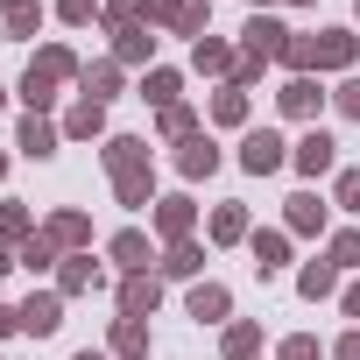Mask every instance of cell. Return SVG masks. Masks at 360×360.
Masks as SVG:
<instances>
[{
    "mask_svg": "<svg viewBox=\"0 0 360 360\" xmlns=\"http://www.w3.org/2000/svg\"><path fill=\"white\" fill-rule=\"evenodd\" d=\"M262 8H276V0H255V15H262Z\"/></svg>",
    "mask_w": 360,
    "mask_h": 360,
    "instance_id": "ee69618b",
    "label": "cell"
},
{
    "mask_svg": "<svg viewBox=\"0 0 360 360\" xmlns=\"http://www.w3.org/2000/svg\"><path fill=\"white\" fill-rule=\"evenodd\" d=\"M212 240H219V248L248 240V212H240V205H219V212H212Z\"/></svg>",
    "mask_w": 360,
    "mask_h": 360,
    "instance_id": "cb8c5ba5",
    "label": "cell"
},
{
    "mask_svg": "<svg viewBox=\"0 0 360 360\" xmlns=\"http://www.w3.org/2000/svg\"><path fill=\"white\" fill-rule=\"evenodd\" d=\"M191 64H198V71H226V78H233V57H226V43H219V36H198V43H191Z\"/></svg>",
    "mask_w": 360,
    "mask_h": 360,
    "instance_id": "603a6c76",
    "label": "cell"
},
{
    "mask_svg": "<svg viewBox=\"0 0 360 360\" xmlns=\"http://www.w3.org/2000/svg\"><path fill=\"white\" fill-rule=\"evenodd\" d=\"M346 318H360V283H353V290H346Z\"/></svg>",
    "mask_w": 360,
    "mask_h": 360,
    "instance_id": "b9f144b4",
    "label": "cell"
},
{
    "mask_svg": "<svg viewBox=\"0 0 360 360\" xmlns=\"http://www.w3.org/2000/svg\"><path fill=\"white\" fill-rule=\"evenodd\" d=\"M297 290H304V297L318 304V297H332V290H339V269H332V262H311V269L297 276Z\"/></svg>",
    "mask_w": 360,
    "mask_h": 360,
    "instance_id": "484cf974",
    "label": "cell"
},
{
    "mask_svg": "<svg viewBox=\"0 0 360 360\" xmlns=\"http://www.w3.org/2000/svg\"><path fill=\"white\" fill-rule=\"evenodd\" d=\"M148 50H155V29L134 8H113V64H148Z\"/></svg>",
    "mask_w": 360,
    "mask_h": 360,
    "instance_id": "277c9868",
    "label": "cell"
},
{
    "mask_svg": "<svg viewBox=\"0 0 360 360\" xmlns=\"http://www.w3.org/2000/svg\"><path fill=\"white\" fill-rule=\"evenodd\" d=\"M212 120H219V127H240V120H248V92H240V85H226V92L212 99Z\"/></svg>",
    "mask_w": 360,
    "mask_h": 360,
    "instance_id": "83f0119b",
    "label": "cell"
},
{
    "mask_svg": "<svg viewBox=\"0 0 360 360\" xmlns=\"http://www.w3.org/2000/svg\"><path fill=\"white\" fill-rule=\"evenodd\" d=\"M191 219H198L191 198H155V233H169V248H176V240H191Z\"/></svg>",
    "mask_w": 360,
    "mask_h": 360,
    "instance_id": "9c48e42d",
    "label": "cell"
},
{
    "mask_svg": "<svg viewBox=\"0 0 360 360\" xmlns=\"http://www.w3.org/2000/svg\"><path fill=\"white\" fill-rule=\"evenodd\" d=\"M134 15H141V22H148V29H155V22H162V29H169V22H176V15H184V0H141V8H134Z\"/></svg>",
    "mask_w": 360,
    "mask_h": 360,
    "instance_id": "d590c367",
    "label": "cell"
},
{
    "mask_svg": "<svg viewBox=\"0 0 360 360\" xmlns=\"http://www.w3.org/2000/svg\"><path fill=\"white\" fill-rule=\"evenodd\" d=\"M226 311H233L226 283H198V290H191V318H198V325H212V318H226Z\"/></svg>",
    "mask_w": 360,
    "mask_h": 360,
    "instance_id": "d6986e66",
    "label": "cell"
},
{
    "mask_svg": "<svg viewBox=\"0 0 360 360\" xmlns=\"http://www.w3.org/2000/svg\"><path fill=\"white\" fill-rule=\"evenodd\" d=\"M332 353H339V360H360V325H353V332H346V339H339Z\"/></svg>",
    "mask_w": 360,
    "mask_h": 360,
    "instance_id": "60d3db41",
    "label": "cell"
},
{
    "mask_svg": "<svg viewBox=\"0 0 360 360\" xmlns=\"http://www.w3.org/2000/svg\"><path fill=\"white\" fill-rule=\"evenodd\" d=\"M205 8H212V0H184V15L169 22V36H205Z\"/></svg>",
    "mask_w": 360,
    "mask_h": 360,
    "instance_id": "836d02e7",
    "label": "cell"
},
{
    "mask_svg": "<svg viewBox=\"0 0 360 360\" xmlns=\"http://www.w3.org/2000/svg\"><path fill=\"white\" fill-rule=\"evenodd\" d=\"M332 198H339L346 212H360V169H339V184H332Z\"/></svg>",
    "mask_w": 360,
    "mask_h": 360,
    "instance_id": "8d00e7d4",
    "label": "cell"
},
{
    "mask_svg": "<svg viewBox=\"0 0 360 360\" xmlns=\"http://www.w3.org/2000/svg\"><path fill=\"white\" fill-rule=\"evenodd\" d=\"M318 226H325L318 191H297V198H290V233H318Z\"/></svg>",
    "mask_w": 360,
    "mask_h": 360,
    "instance_id": "7402d4cb",
    "label": "cell"
},
{
    "mask_svg": "<svg viewBox=\"0 0 360 360\" xmlns=\"http://www.w3.org/2000/svg\"><path fill=\"white\" fill-rule=\"evenodd\" d=\"M64 78H85V64H78V57H71L64 43H50V50H43V57L29 64V78H22V99H29V106L43 113V106L57 99V85H64Z\"/></svg>",
    "mask_w": 360,
    "mask_h": 360,
    "instance_id": "3957f363",
    "label": "cell"
},
{
    "mask_svg": "<svg viewBox=\"0 0 360 360\" xmlns=\"http://www.w3.org/2000/svg\"><path fill=\"white\" fill-rule=\"evenodd\" d=\"M141 99H155V106H176V71H148V78H141Z\"/></svg>",
    "mask_w": 360,
    "mask_h": 360,
    "instance_id": "d6a6232c",
    "label": "cell"
},
{
    "mask_svg": "<svg viewBox=\"0 0 360 360\" xmlns=\"http://www.w3.org/2000/svg\"><path fill=\"white\" fill-rule=\"evenodd\" d=\"M276 360H318V339H311V332H290V339H283V353H276Z\"/></svg>",
    "mask_w": 360,
    "mask_h": 360,
    "instance_id": "74e56055",
    "label": "cell"
},
{
    "mask_svg": "<svg viewBox=\"0 0 360 360\" xmlns=\"http://www.w3.org/2000/svg\"><path fill=\"white\" fill-rule=\"evenodd\" d=\"M283 162H290L283 134H276V127H248V141H240V169H248V176H269V169H283Z\"/></svg>",
    "mask_w": 360,
    "mask_h": 360,
    "instance_id": "5b68a950",
    "label": "cell"
},
{
    "mask_svg": "<svg viewBox=\"0 0 360 360\" xmlns=\"http://www.w3.org/2000/svg\"><path fill=\"white\" fill-rule=\"evenodd\" d=\"M290 162H297L304 176H332V162H339V141H332L325 127H311V134H304V141L290 148Z\"/></svg>",
    "mask_w": 360,
    "mask_h": 360,
    "instance_id": "8992f818",
    "label": "cell"
},
{
    "mask_svg": "<svg viewBox=\"0 0 360 360\" xmlns=\"http://www.w3.org/2000/svg\"><path fill=\"white\" fill-rule=\"evenodd\" d=\"M57 15H64V22H71V29H85V22H92V15H99V0H57Z\"/></svg>",
    "mask_w": 360,
    "mask_h": 360,
    "instance_id": "f35d334b",
    "label": "cell"
},
{
    "mask_svg": "<svg viewBox=\"0 0 360 360\" xmlns=\"http://www.w3.org/2000/svg\"><path fill=\"white\" fill-rule=\"evenodd\" d=\"M43 233H50L57 248H92V219H85V212H57Z\"/></svg>",
    "mask_w": 360,
    "mask_h": 360,
    "instance_id": "e0dca14e",
    "label": "cell"
},
{
    "mask_svg": "<svg viewBox=\"0 0 360 360\" xmlns=\"http://www.w3.org/2000/svg\"><path fill=\"white\" fill-rule=\"evenodd\" d=\"M15 318H22V332H29V339H50V332L64 325V297H57V290H36Z\"/></svg>",
    "mask_w": 360,
    "mask_h": 360,
    "instance_id": "52a82bcc",
    "label": "cell"
},
{
    "mask_svg": "<svg viewBox=\"0 0 360 360\" xmlns=\"http://www.w3.org/2000/svg\"><path fill=\"white\" fill-rule=\"evenodd\" d=\"M71 360H106V353H92V346H85V353H71Z\"/></svg>",
    "mask_w": 360,
    "mask_h": 360,
    "instance_id": "7bdbcfd3",
    "label": "cell"
},
{
    "mask_svg": "<svg viewBox=\"0 0 360 360\" xmlns=\"http://www.w3.org/2000/svg\"><path fill=\"white\" fill-rule=\"evenodd\" d=\"M113 353H120V360H141V353H148V325H141V318H113Z\"/></svg>",
    "mask_w": 360,
    "mask_h": 360,
    "instance_id": "ffe728a7",
    "label": "cell"
},
{
    "mask_svg": "<svg viewBox=\"0 0 360 360\" xmlns=\"http://www.w3.org/2000/svg\"><path fill=\"white\" fill-rule=\"evenodd\" d=\"M297 8H311V0H297Z\"/></svg>",
    "mask_w": 360,
    "mask_h": 360,
    "instance_id": "bcb514c9",
    "label": "cell"
},
{
    "mask_svg": "<svg viewBox=\"0 0 360 360\" xmlns=\"http://www.w3.org/2000/svg\"><path fill=\"white\" fill-rule=\"evenodd\" d=\"M162 134H169V141H191V134H198V113H191V106H162Z\"/></svg>",
    "mask_w": 360,
    "mask_h": 360,
    "instance_id": "4dcf8cb0",
    "label": "cell"
},
{
    "mask_svg": "<svg viewBox=\"0 0 360 360\" xmlns=\"http://www.w3.org/2000/svg\"><path fill=\"white\" fill-rule=\"evenodd\" d=\"M0 169H8V155H0Z\"/></svg>",
    "mask_w": 360,
    "mask_h": 360,
    "instance_id": "f6af8a7d",
    "label": "cell"
},
{
    "mask_svg": "<svg viewBox=\"0 0 360 360\" xmlns=\"http://www.w3.org/2000/svg\"><path fill=\"white\" fill-rule=\"evenodd\" d=\"M353 50H360L353 29H318V36H290L283 43V64H290V78H311V71H346Z\"/></svg>",
    "mask_w": 360,
    "mask_h": 360,
    "instance_id": "7a4b0ae2",
    "label": "cell"
},
{
    "mask_svg": "<svg viewBox=\"0 0 360 360\" xmlns=\"http://www.w3.org/2000/svg\"><path fill=\"white\" fill-rule=\"evenodd\" d=\"M29 233H36L29 205H0V240H29Z\"/></svg>",
    "mask_w": 360,
    "mask_h": 360,
    "instance_id": "1f68e13d",
    "label": "cell"
},
{
    "mask_svg": "<svg viewBox=\"0 0 360 360\" xmlns=\"http://www.w3.org/2000/svg\"><path fill=\"white\" fill-rule=\"evenodd\" d=\"M176 169H184V176H212V169H219V148H212L205 134H191L184 148H176Z\"/></svg>",
    "mask_w": 360,
    "mask_h": 360,
    "instance_id": "9a60e30c",
    "label": "cell"
},
{
    "mask_svg": "<svg viewBox=\"0 0 360 360\" xmlns=\"http://www.w3.org/2000/svg\"><path fill=\"white\" fill-rule=\"evenodd\" d=\"M78 85H85V99H99V106H106V99L120 92V64H85V78H78Z\"/></svg>",
    "mask_w": 360,
    "mask_h": 360,
    "instance_id": "44dd1931",
    "label": "cell"
},
{
    "mask_svg": "<svg viewBox=\"0 0 360 360\" xmlns=\"http://www.w3.org/2000/svg\"><path fill=\"white\" fill-rule=\"evenodd\" d=\"M332 99H339V113H353V120H360V78H346Z\"/></svg>",
    "mask_w": 360,
    "mask_h": 360,
    "instance_id": "ab89813d",
    "label": "cell"
},
{
    "mask_svg": "<svg viewBox=\"0 0 360 360\" xmlns=\"http://www.w3.org/2000/svg\"><path fill=\"white\" fill-rule=\"evenodd\" d=\"M0 29L8 36H36L43 29V0H0Z\"/></svg>",
    "mask_w": 360,
    "mask_h": 360,
    "instance_id": "4fadbf2b",
    "label": "cell"
},
{
    "mask_svg": "<svg viewBox=\"0 0 360 360\" xmlns=\"http://www.w3.org/2000/svg\"><path fill=\"white\" fill-rule=\"evenodd\" d=\"M106 255H113L127 276H148V233H134V226H127V233H113V248H106Z\"/></svg>",
    "mask_w": 360,
    "mask_h": 360,
    "instance_id": "5bb4252c",
    "label": "cell"
},
{
    "mask_svg": "<svg viewBox=\"0 0 360 360\" xmlns=\"http://www.w3.org/2000/svg\"><path fill=\"white\" fill-rule=\"evenodd\" d=\"M85 290H99V269H92V255H71L57 276V297H85Z\"/></svg>",
    "mask_w": 360,
    "mask_h": 360,
    "instance_id": "ac0fdd59",
    "label": "cell"
},
{
    "mask_svg": "<svg viewBox=\"0 0 360 360\" xmlns=\"http://www.w3.org/2000/svg\"><path fill=\"white\" fill-rule=\"evenodd\" d=\"M283 262H290V240H283V233H255V269H262V276H276Z\"/></svg>",
    "mask_w": 360,
    "mask_h": 360,
    "instance_id": "d4e9b609",
    "label": "cell"
},
{
    "mask_svg": "<svg viewBox=\"0 0 360 360\" xmlns=\"http://www.w3.org/2000/svg\"><path fill=\"white\" fill-rule=\"evenodd\" d=\"M106 169H113V191H120L127 212L155 205V198H148V191H155V169H148V141H141V134H113V141H106Z\"/></svg>",
    "mask_w": 360,
    "mask_h": 360,
    "instance_id": "6da1fadb",
    "label": "cell"
},
{
    "mask_svg": "<svg viewBox=\"0 0 360 360\" xmlns=\"http://www.w3.org/2000/svg\"><path fill=\"white\" fill-rule=\"evenodd\" d=\"M15 262H22V269H36V276H43V269H50V262H57V240H50V233H29V240H22V255H15Z\"/></svg>",
    "mask_w": 360,
    "mask_h": 360,
    "instance_id": "f1b7e54d",
    "label": "cell"
},
{
    "mask_svg": "<svg viewBox=\"0 0 360 360\" xmlns=\"http://www.w3.org/2000/svg\"><path fill=\"white\" fill-rule=\"evenodd\" d=\"M276 99H283V113H290V120H318V99H325V92H318V78H290Z\"/></svg>",
    "mask_w": 360,
    "mask_h": 360,
    "instance_id": "7c38bea8",
    "label": "cell"
},
{
    "mask_svg": "<svg viewBox=\"0 0 360 360\" xmlns=\"http://www.w3.org/2000/svg\"><path fill=\"white\" fill-rule=\"evenodd\" d=\"M240 36H248V57H255V64H269V57H283V43H290V29H283L276 15H255V22L240 29Z\"/></svg>",
    "mask_w": 360,
    "mask_h": 360,
    "instance_id": "ba28073f",
    "label": "cell"
},
{
    "mask_svg": "<svg viewBox=\"0 0 360 360\" xmlns=\"http://www.w3.org/2000/svg\"><path fill=\"white\" fill-rule=\"evenodd\" d=\"M155 304H162V283L155 276H127L120 283V318H148Z\"/></svg>",
    "mask_w": 360,
    "mask_h": 360,
    "instance_id": "8fae6325",
    "label": "cell"
},
{
    "mask_svg": "<svg viewBox=\"0 0 360 360\" xmlns=\"http://www.w3.org/2000/svg\"><path fill=\"white\" fill-rule=\"evenodd\" d=\"M198 269H205V248H198V240H176L169 262H162V276H198Z\"/></svg>",
    "mask_w": 360,
    "mask_h": 360,
    "instance_id": "4316f807",
    "label": "cell"
},
{
    "mask_svg": "<svg viewBox=\"0 0 360 360\" xmlns=\"http://www.w3.org/2000/svg\"><path fill=\"white\" fill-rule=\"evenodd\" d=\"M57 141H64V127H50L43 113H29V120H22V134H15V148H22V155H36V162H43V155H57Z\"/></svg>",
    "mask_w": 360,
    "mask_h": 360,
    "instance_id": "30bf717a",
    "label": "cell"
},
{
    "mask_svg": "<svg viewBox=\"0 0 360 360\" xmlns=\"http://www.w3.org/2000/svg\"><path fill=\"white\" fill-rule=\"evenodd\" d=\"M255 346H262V325H226V360H255Z\"/></svg>",
    "mask_w": 360,
    "mask_h": 360,
    "instance_id": "f546056e",
    "label": "cell"
},
{
    "mask_svg": "<svg viewBox=\"0 0 360 360\" xmlns=\"http://www.w3.org/2000/svg\"><path fill=\"white\" fill-rule=\"evenodd\" d=\"M99 127H106V106H99V99H78V106L64 113V134H71V141H92Z\"/></svg>",
    "mask_w": 360,
    "mask_h": 360,
    "instance_id": "2e32d148",
    "label": "cell"
},
{
    "mask_svg": "<svg viewBox=\"0 0 360 360\" xmlns=\"http://www.w3.org/2000/svg\"><path fill=\"white\" fill-rule=\"evenodd\" d=\"M0 99H8V92H0Z\"/></svg>",
    "mask_w": 360,
    "mask_h": 360,
    "instance_id": "7dc6e473",
    "label": "cell"
},
{
    "mask_svg": "<svg viewBox=\"0 0 360 360\" xmlns=\"http://www.w3.org/2000/svg\"><path fill=\"white\" fill-rule=\"evenodd\" d=\"M332 269H360V233H332Z\"/></svg>",
    "mask_w": 360,
    "mask_h": 360,
    "instance_id": "e575fe53",
    "label": "cell"
}]
</instances>
